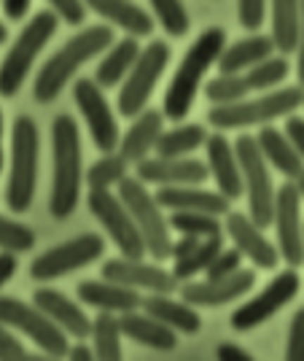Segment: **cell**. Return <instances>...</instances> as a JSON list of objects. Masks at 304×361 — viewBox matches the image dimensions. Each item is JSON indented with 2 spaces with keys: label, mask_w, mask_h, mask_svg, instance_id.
Here are the masks:
<instances>
[{
  "label": "cell",
  "mask_w": 304,
  "mask_h": 361,
  "mask_svg": "<svg viewBox=\"0 0 304 361\" xmlns=\"http://www.w3.org/2000/svg\"><path fill=\"white\" fill-rule=\"evenodd\" d=\"M0 173H3V111H0Z\"/></svg>",
  "instance_id": "obj_53"
},
{
  "label": "cell",
  "mask_w": 304,
  "mask_h": 361,
  "mask_svg": "<svg viewBox=\"0 0 304 361\" xmlns=\"http://www.w3.org/2000/svg\"><path fill=\"white\" fill-rule=\"evenodd\" d=\"M84 6L129 35H151L153 30V19L132 0H84Z\"/></svg>",
  "instance_id": "obj_27"
},
{
  "label": "cell",
  "mask_w": 304,
  "mask_h": 361,
  "mask_svg": "<svg viewBox=\"0 0 304 361\" xmlns=\"http://www.w3.org/2000/svg\"><path fill=\"white\" fill-rule=\"evenodd\" d=\"M291 73V65L286 57H267V60L256 62L253 68H248L245 71V81H248V87L256 92H267V90H274L277 84H283Z\"/></svg>",
  "instance_id": "obj_36"
},
{
  "label": "cell",
  "mask_w": 304,
  "mask_h": 361,
  "mask_svg": "<svg viewBox=\"0 0 304 361\" xmlns=\"http://www.w3.org/2000/svg\"><path fill=\"white\" fill-rule=\"evenodd\" d=\"M103 278L116 281L122 286L129 288H146V291H156V294H172L178 288V278L172 270H162L159 264H146L143 259H108L103 264Z\"/></svg>",
  "instance_id": "obj_16"
},
{
  "label": "cell",
  "mask_w": 304,
  "mask_h": 361,
  "mask_svg": "<svg viewBox=\"0 0 304 361\" xmlns=\"http://www.w3.org/2000/svg\"><path fill=\"white\" fill-rule=\"evenodd\" d=\"M240 267H243V254L237 248H221L213 262L208 264L205 275L208 278H227V275L237 272Z\"/></svg>",
  "instance_id": "obj_41"
},
{
  "label": "cell",
  "mask_w": 304,
  "mask_h": 361,
  "mask_svg": "<svg viewBox=\"0 0 304 361\" xmlns=\"http://www.w3.org/2000/svg\"><path fill=\"white\" fill-rule=\"evenodd\" d=\"M170 62V46L165 41H151L140 51L132 71L124 78V87L119 92V111L124 116H137L146 111V103L151 97L156 81L162 78Z\"/></svg>",
  "instance_id": "obj_11"
},
{
  "label": "cell",
  "mask_w": 304,
  "mask_h": 361,
  "mask_svg": "<svg viewBox=\"0 0 304 361\" xmlns=\"http://www.w3.org/2000/svg\"><path fill=\"white\" fill-rule=\"evenodd\" d=\"M165 133V114L162 111H140L137 121L127 130V135L119 140V154L132 165L148 157V151L156 149V140Z\"/></svg>",
  "instance_id": "obj_24"
},
{
  "label": "cell",
  "mask_w": 304,
  "mask_h": 361,
  "mask_svg": "<svg viewBox=\"0 0 304 361\" xmlns=\"http://www.w3.org/2000/svg\"><path fill=\"white\" fill-rule=\"evenodd\" d=\"M32 245H35V235H32L30 226L0 216V248L3 251L19 254V251H30Z\"/></svg>",
  "instance_id": "obj_40"
},
{
  "label": "cell",
  "mask_w": 304,
  "mask_h": 361,
  "mask_svg": "<svg viewBox=\"0 0 304 361\" xmlns=\"http://www.w3.org/2000/svg\"><path fill=\"white\" fill-rule=\"evenodd\" d=\"M73 100H76L78 111L89 127L94 146L103 154L119 149V140H122L119 124H116V116H113L106 94H103V87L94 78H78L76 87H73Z\"/></svg>",
  "instance_id": "obj_15"
},
{
  "label": "cell",
  "mask_w": 304,
  "mask_h": 361,
  "mask_svg": "<svg viewBox=\"0 0 304 361\" xmlns=\"http://www.w3.org/2000/svg\"><path fill=\"white\" fill-rule=\"evenodd\" d=\"M119 324H122V334L129 337L137 345L153 348V350H172L178 345V337H175V329H170L167 324H162L159 318L148 316L146 310L137 313V310H127L119 316Z\"/></svg>",
  "instance_id": "obj_25"
},
{
  "label": "cell",
  "mask_w": 304,
  "mask_h": 361,
  "mask_svg": "<svg viewBox=\"0 0 304 361\" xmlns=\"http://www.w3.org/2000/svg\"><path fill=\"white\" fill-rule=\"evenodd\" d=\"M286 137L293 143V149L299 151L304 159V119L302 116H293V114L286 116Z\"/></svg>",
  "instance_id": "obj_46"
},
{
  "label": "cell",
  "mask_w": 304,
  "mask_h": 361,
  "mask_svg": "<svg viewBox=\"0 0 304 361\" xmlns=\"http://www.w3.org/2000/svg\"><path fill=\"white\" fill-rule=\"evenodd\" d=\"M296 183V189H299V197H302V202H304V170H302V176L293 180Z\"/></svg>",
  "instance_id": "obj_54"
},
{
  "label": "cell",
  "mask_w": 304,
  "mask_h": 361,
  "mask_svg": "<svg viewBox=\"0 0 304 361\" xmlns=\"http://www.w3.org/2000/svg\"><path fill=\"white\" fill-rule=\"evenodd\" d=\"M224 248V235H210V238H202V240L189 251L186 256L175 259V278L178 281H191L194 275L208 270V264L215 259V254Z\"/></svg>",
  "instance_id": "obj_34"
},
{
  "label": "cell",
  "mask_w": 304,
  "mask_h": 361,
  "mask_svg": "<svg viewBox=\"0 0 304 361\" xmlns=\"http://www.w3.org/2000/svg\"><path fill=\"white\" fill-rule=\"evenodd\" d=\"M57 14L51 11H38L25 30L16 35L8 54L0 62V97H14L22 90L25 78L32 71V62L41 54V49L49 44V38L57 32Z\"/></svg>",
  "instance_id": "obj_6"
},
{
  "label": "cell",
  "mask_w": 304,
  "mask_h": 361,
  "mask_svg": "<svg viewBox=\"0 0 304 361\" xmlns=\"http://www.w3.org/2000/svg\"><path fill=\"white\" fill-rule=\"evenodd\" d=\"M205 151H208V167H210V176L215 178V183H218V192L229 200H240L245 195V186L234 146L221 133H215V135H208Z\"/></svg>",
  "instance_id": "obj_20"
},
{
  "label": "cell",
  "mask_w": 304,
  "mask_h": 361,
  "mask_svg": "<svg viewBox=\"0 0 304 361\" xmlns=\"http://www.w3.org/2000/svg\"><path fill=\"white\" fill-rule=\"evenodd\" d=\"M153 197L162 208H170V211H205L213 216H227L229 202H232L221 192H208L197 186H162Z\"/></svg>",
  "instance_id": "obj_21"
},
{
  "label": "cell",
  "mask_w": 304,
  "mask_h": 361,
  "mask_svg": "<svg viewBox=\"0 0 304 361\" xmlns=\"http://www.w3.org/2000/svg\"><path fill=\"white\" fill-rule=\"evenodd\" d=\"M140 307L148 313V316L159 318L162 324H167L170 329L183 331V334H194L202 326V318L197 316L194 305H189L186 300L175 302L170 300V294H156L153 291L151 297L140 302Z\"/></svg>",
  "instance_id": "obj_28"
},
{
  "label": "cell",
  "mask_w": 304,
  "mask_h": 361,
  "mask_svg": "<svg viewBox=\"0 0 304 361\" xmlns=\"http://www.w3.org/2000/svg\"><path fill=\"white\" fill-rule=\"evenodd\" d=\"M299 286H302V281H299L296 267L277 272L272 281L261 288V294H256L253 300H248L232 313V329L251 331L261 326L264 321H270L274 313H280L299 294Z\"/></svg>",
  "instance_id": "obj_13"
},
{
  "label": "cell",
  "mask_w": 304,
  "mask_h": 361,
  "mask_svg": "<svg viewBox=\"0 0 304 361\" xmlns=\"http://www.w3.org/2000/svg\"><path fill=\"white\" fill-rule=\"evenodd\" d=\"M87 202H89V211L94 213V219L110 235V240L119 245L122 256H127V259H143V256L148 254L146 240H143V235L137 229L132 213L127 211V205L122 202V197L113 195L110 189H89Z\"/></svg>",
  "instance_id": "obj_10"
},
{
  "label": "cell",
  "mask_w": 304,
  "mask_h": 361,
  "mask_svg": "<svg viewBox=\"0 0 304 361\" xmlns=\"http://www.w3.org/2000/svg\"><path fill=\"white\" fill-rule=\"evenodd\" d=\"M14 272H16L14 251H3V254H0V288L6 286L11 278H14Z\"/></svg>",
  "instance_id": "obj_49"
},
{
  "label": "cell",
  "mask_w": 304,
  "mask_h": 361,
  "mask_svg": "<svg viewBox=\"0 0 304 361\" xmlns=\"http://www.w3.org/2000/svg\"><path fill=\"white\" fill-rule=\"evenodd\" d=\"M113 44V30L110 25H91L84 32L73 35L68 44L62 46L60 51H54L49 60L44 62V68L38 71L32 94L38 103H51L60 97L62 87L73 78L78 68L84 62H89L91 57L103 54L108 46Z\"/></svg>",
  "instance_id": "obj_3"
},
{
  "label": "cell",
  "mask_w": 304,
  "mask_h": 361,
  "mask_svg": "<svg viewBox=\"0 0 304 361\" xmlns=\"http://www.w3.org/2000/svg\"><path fill=\"white\" fill-rule=\"evenodd\" d=\"M302 27V0H272V41L280 54H293Z\"/></svg>",
  "instance_id": "obj_31"
},
{
  "label": "cell",
  "mask_w": 304,
  "mask_h": 361,
  "mask_svg": "<svg viewBox=\"0 0 304 361\" xmlns=\"http://www.w3.org/2000/svg\"><path fill=\"white\" fill-rule=\"evenodd\" d=\"M51 154L54 176L49 211L54 219H68L81 200V135L76 119L68 114L57 116L51 124Z\"/></svg>",
  "instance_id": "obj_2"
},
{
  "label": "cell",
  "mask_w": 304,
  "mask_h": 361,
  "mask_svg": "<svg viewBox=\"0 0 304 361\" xmlns=\"http://www.w3.org/2000/svg\"><path fill=\"white\" fill-rule=\"evenodd\" d=\"M106 251V243L100 235L87 232L81 238H73L68 243H60L54 248H49L46 254L35 256L30 262V278L32 281H54L62 275L87 267L91 262H97Z\"/></svg>",
  "instance_id": "obj_12"
},
{
  "label": "cell",
  "mask_w": 304,
  "mask_h": 361,
  "mask_svg": "<svg viewBox=\"0 0 304 361\" xmlns=\"http://www.w3.org/2000/svg\"><path fill=\"white\" fill-rule=\"evenodd\" d=\"M210 176V167L189 157H146L137 162V178L159 186H199Z\"/></svg>",
  "instance_id": "obj_17"
},
{
  "label": "cell",
  "mask_w": 304,
  "mask_h": 361,
  "mask_svg": "<svg viewBox=\"0 0 304 361\" xmlns=\"http://www.w3.org/2000/svg\"><path fill=\"white\" fill-rule=\"evenodd\" d=\"M208 133L202 124H181L175 130L162 133L156 140V157H189L194 154L199 146H205Z\"/></svg>",
  "instance_id": "obj_33"
},
{
  "label": "cell",
  "mask_w": 304,
  "mask_h": 361,
  "mask_svg": "<svg viewBox=\"0 0 304 361\" xmlns=\"http://www.w3.org/2000/svg\"><path fill=\"white\" fill-rule=\"evenodd\" d=\"M30 3L32 0H3V11L11 22H19L25 19V14L30 11Z\"/></svg>",
  "instance_id": "obj_48"
},
{
  "label": "cell",
  "mask_w": 304,
  "mask_h": 361,
  "mask_svg": "<svg viewBox=\"0 0 304 361\" xmlns=\"http://www.w3.org/2000/svg\"><path fill=\"white\" fill-rule=\"evenodd\" d=\"M151 8L167 35L181 38V35L189 32L191 19H189V11H186L183 0H151Z\"/></svg>",
  "instance_id": "obj_39"
},
{
  "label": "cell",
  "mask_w": 304,
  "mask_h": 361,
  "mask_svg": "<svg viewBox=\"0 0 304 361\" xmlns=\"http://www.w3.org/2000/svg\"><path fill=\"white\" fill-rule=\"evenodd\" d=\"M256 283V272L240 270L227 275V278H208V281H186L181 288V297L194 307H218L227 302L240 300Z\"/></svg>",
  "instance_id": "obj_18"
},
{
  "label": "cell",
  "mask_w": 304,
  "mask_h": 361,
  "mask_svg": "<svg viewBox=\"0 0 304 361\" xmlns=\"http://www.w3.org/2000/svg\"><path fill=\"white\" fill-rule=\"evenodd\" d=\"M0 324L11 326L14 331H22L25 337H30L35 345L41 348L49 356H68V337H65V329L60 324H54L51 318L46 316L44 310L32 302L22 300H11V297H0Z\"/></svg>",
  "instance_id": "obj_9"
},
{
  "label": "cell",
  "mask_w": 304,
  "mask_h": 361,
  "mask_svg": "<svg viewBox=\"0 0 304 361\" xmlns=\"http://www.w3.org/2000/svg\"><path fill=\"white\" fill-rule=\"evenodd\" d=\"M259 149L264 154V159L270 162V165L277 170V173H283L289 180H296L302 176L304 170V159L302 154L293 149V143H291L286 133H280V130H274L270 124H264L259 130Z\"/></svg>",
  "instance_id": "obj_26"
},
{
  "label": "cell",
  "mask_w": 304,
  "mask_h": 361,
  "mask_svg": "<svg viewBox=\"0 0 304 361\" xmlns=\"http://www.w3.org/2000/svg\"><path fill=\"white\" fill-rule=\"evenodd\" d=\"M167 221L175 232L194 235V238H210V235H221L224 232V224L218 221V216L205 211H172Z\"/></svg>",
  "instance_id": "obj_35"
},
{
  "label": "cell",
  "mask_w": 304,
  "mask_h": 361,
  "mask_svg": "<svg viewBox=\"0 0 304 361\" xmlns=\"http://www.w3.org/2000/svg\"><path fill=\"white\" fill-rule=\"evenodd\" d=\"M127 167H129V162L122 154L108 151L87 170V183H89V189H110L127 178Z\"/></svg>",
  "instance_id": "obj_37"
},
{
  "label": "cell",
  "mask_w": 304,
  "mask_h": 361,
  "mask_svg": "<svg viewBox=\"0 0 304 361\" xmlns=\"http://www.w3.org/2000/svg\"><path fill=\"white\" fill-rule=\"evenodd\" d=\"M299 106H304V87H283L267 92L253 100H240L229 106H213L208 111V121L215 130H243V127H264L270 121L289 116Z\"/></svg>",
  "instance_id": "obj_4"
},
{
  "label": "cell",
  "mask_w": 304,
  "mask_h": 361,
  "mask_svg": "<svg viewBox=\"0 0 304 361\" xmlns=\"http://www.w3.org/2000/svg\"><path fill=\"white\" fill-rule=\"evenodd\" d=\"M215 356H218L221 361H251V359H253V356H251L245 348L234 345V343H224V345H218Z\"/></svg>",
  "instance_id": "obj_47"
},
{
  "label": "cell",
  "mask_w": 304,
  "mask_h": 361,
  "mask_svg": "<svg viewBox=\"0 0 304 361\" xmlns=\"http://www.w3.org/2000/svg\"><path fill=\"white\" fill-rule=\"evenodd\" d=\"M296 75L304 87V0H302V27H299V44H296Z\"/></svg>",
  "instance_id": "obj_50"
},
{
  "label": "cell",
  "mask_w": 304,
  "mask_h": 361,
  "mask_svg": "<svg viewBox=\"0 0 304 361\" xmlns=\"http://www.w3.org/2000/svg\"><path fill=\"white\" fill-rule=\"evenodd\" d=\"M89 337L97 359H122V324L110 310H100V316L91 321Z\"/></svg>",
  "instance_id": "obj_32"
},
{
  "label": "cell",
  "mask_w": 304,
  "mask_h": 361,
  "mask_svg": "<svg viewBox=\"0 0 304 361\" xmlns=\"http://www.w3.org/2000/svg\"><path fill=\"white\" fill-rule=\"evenodd\" d=\"M199 240H202V238H194V235H181V240L172 243V259H181V256H186Z\"/></svg>",
  "instance_id": "obj_51"
},
{
  "label": "cell",
  "mask_w": 304,
  "mask_h": 361,
  "mask_svg": "<svg viewBox=\"0 0 304 361\" xmlns=\"http://www.w3.org/2000/svg\"><path fill=\"white\" fill-rule=\"evenodd\" d=\"M248 81H245L243 73H218L215 78L208 81L205 87V94L213 106H229V103H240L248 97Z\"/></svg>",
  "instance_id": "obj_38"
},
{
  "label": "cell",
  "mask_w": 304,
  "mask_h": 361,
  "mask_svg": "<svg viewBox=\"0 0 304 361\" xmlns=\"http://www.w3.org/2000/svg\"><path fill=\"white\" fill-rule=\"evenodd\" d=\"M224 49H227V30L224 27L202 30V35L186 51V57L181 60L167 92H165V114H167V119L183 121L189 116L202 78L210 71V65L218 62Z\"/></svg>",
  "instance_id": "obj_1"
},
{
  "label": "cell",
  "mask_w": 304,
  "mask_h": 361,
  "mask_svg": "<svg viewBox=\"0 0 304 361\" xmlns=\"http://www.w3.org/2000/svg\"><path fill=\"white\" fill-rule=\"evenodd\" d=\"M274 232H277V251L289 267L304 264V224H302V197L296 183L289 180L277 189L274 197Z\"/></svg>",
  "instance_id": "obj_14"
},
{
  "label": "cell",
  "mask_w": 304,
  "mask_h": 361,
  "mask_svg": "<svg viewBox=\"0 0 304 361\" xmlns=\"http://www.w3.org/2000/svg\"><path fill=\"white\" fill-rule=\"evenodd\" d=\"M32 302H35L54 324H60L70 337H81V340L89 337L91 321L87 318V313L78 307L76 302L68 300L62 291H57V288H38V291L32 294Z\"/></svg>",
  "instance_id": "obj_22"
},
{
  "label": "cell",
  "mask_w": 304,
  "mask_h": 361,
  "mask_svg": "<svg viewBox=\"0 0 304 361\" xmlns=\"http://www.w3.org/2000/svg\"><path fill=\"white\" fill-rule=\"evenodd\" d=\"M78 297L97 310H110V313H127V310H137L143 297L137 294V288L122 286L116 281H84L78 283Z\"/></svg>",
  "instance_id": "obj_23"
},
{
  "label": "cell",
  "mask_w": 304,
  "mask_h": 361,
  "mask_svg": "<svg viewBox=\"0 0 304 361\" xmlns=\"http://www.w3.org/2000/svg\"><path fill=\"white\" fill-rule=\"evenodd\" d=\"M0 359H6V361L30 359V353H27L25 345L19 343V337L14 334V329H11V326H6V324H0Z\"/></svg>",
  "instance_id": "obj_44"
},
{
  "label": "cell",
  "mask_w": 304,
  "mask_h": 361,
  "mask_svg": "<svg viewBox=\"0 0 304 361\" xmlns=\"http://www.w3.org/2000/svg\"><path fill=\"white\" fill-rule=\"evenodd\" d=\"M286 359L304 361V307L296 310L289 326V345H286Z\"/></svg>",
  "instance_id": "obj_43"
},
{
  "label": "cell",
  "mask_w": 304,
  "mask_h": 361,
  "mask_svg": "<svg viewBox=\"0 0 304 361\" xmlns=\"http://www.w3.org/2000/svg\"><path fill=\"white\" fill-rule=\"evenodd\" d=\"M54 14L65 19L68 25H81L84 16H87V8H84V0H49Z\"/></svg>",
  "instance_id": "obj_45"
},
{
  "label": "cell",
  "mask_w": 304,
  "mask_h": 361,
  "mask_svg": "<svg viewBox=\"0 0 304 361\" xmlns=\"http://www.w3.org/2000/svg\"><path fill=\"white\" fill-rule=\"evenodd\" d=\"M234 151H237V162L243 170V186L248 195V216L264 229L272 224L274 219V197L277 189L272 183V173H270V162L264 159L259 149V140L253 135H240L234 140Z\"/></svg>",
  "instance_id": "obj_7"
},
{
  "label": "cell",
  "mask_w": 304,
  "mask_h": 361,
  "mask_svg": "<svg viewBox=\"0 0 304 361\" xmlns=\"http://www.w3.org/2000/svg\"><path fill=\"white\" fill-rule=\"evenodd\" d=\"M140 41H137V35H127L122 38L119 44H113L110 49L106 51V57L100 60L97 65V71H94V81L103 87V90H110V87H116L122 78H127V73L132 71V65L135 60L140 57Z\"/></svg>",
  "instance_id": "obj_30"
},
{
  "label": "cell",
  "mask_w": 304,
  "mask_h": 361,
  "mask_svg": "<svg viewBox=\"0 0 304 361\" xmlns=\"http://www.w3.org/2000/svg\"><path fill=\"white\" fill-rule=\"evenodd\" d=\"M68 356L76 361H89L94 359V348H87V345H73L68 350Z\"/></svg>",
  "instance_id": "obj_52"
},
{
  "label": "cell",
  "mask_w": 304,
  "mask_h": 361,
  "mask_svg": "<svg viewBox=\"0 0 304 361\" xmlns=\"http://www.w3.org/2000/svg\"><path fill=\"white\" fill-rule=\"evenodd\" d=\"M6 38H8V30H6V25L0 22V44H6Z\"/></svg>",
  "instance_id": "obj_55"
},
{
  "label": "cell",
  "mask_w": 304,
  "mask_h": 361,
  "mask_svg": "<svg viewBox=\"0 0 304 361\" xmlns=\"http://www.w3.org/2000/svg\"><path fill=\"white\" fill-rule=\"evenodd\" d=\"M119 197L127 205V211L132 213L137 229L146 240L148 254L156 262H165L167 256H172V238H170V221L162 216V205L156 202V197L146 189V183L140 178H127L119 183Z\"/></svg>",
  "instance_id": "obj_8"
},
{
  "label": "cell",
  "mask_w": 304,
  "mask_h": 361,
  "mask_svg": "<svg viewBox=\"0 0 304 361\" xmlns=\"http://www.w3.org/2000/svg\"><path fill=\"white\" fill-rule=\"evenodd\" d=\"M38 124L30 116H19L11 133V173L6 186V205L25 213L32 205L38 183Z\"/></svg>",
  "instance_id": "obj_5"
},
{
  "label": "cell",
  "mask_w": 304,
  "mask_h": 361,
  "mask_svg": "<svg viewBox=\"0 0 304 361\" xmlns=\"http://www.w3.org/2000/svg\"><path fill=\"white\" fill-rule=\"evenodd\" d=\"M237 14L245 30L256 32L267 16V0H237Z\"/></svg>",
  "instance_id": "obj_42"
},
{
  "label": "cell",
  "mask_w": 304,
  "mask_h": 361,
  "mask_svg": "<svg viewBox=\"0 0 304 361\" xmlns=\"http://www.w3.org/2000/svg\"><path fill=\"white\" fill-rule=\"evenodd\" d=\"M274 54L272 35H248L237 44L227 46L218 57V71L221 73H245L248 68H253L256 62L267 60Z\"/></svg>",
  "instance_id": "obj_29"
},
{
  "label": "cell",
  "mask_w": 304,
  "mask_h": 361,
  "mask_svg": "<svg viewBox=\"0 0 304 361\" xmlns=\"http://www.w3.org/2000/svg\"><path fill=\"white\" fill-rule=\"evenodd\" d=\"M227 235L232 238L234 243V248L245 256V259H251L253 262V267H259V270H274L277 267V262H280V251H277V245L274 243L267 240V235L261 232V226L251 219V216H245V213H227Z\"/></svg>",
  "instance_id": "obj_19"
}]
</instances>
